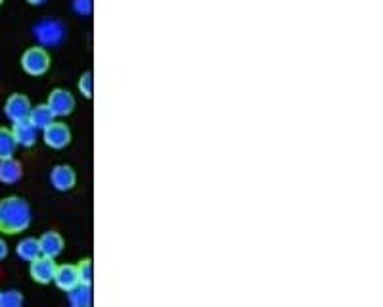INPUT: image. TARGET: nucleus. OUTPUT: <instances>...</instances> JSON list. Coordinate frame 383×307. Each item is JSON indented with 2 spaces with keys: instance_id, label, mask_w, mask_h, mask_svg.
I'll return each mask as SVG.
<instances>
[{
  "instance_id": "18",
  "label": "nucleus",
  "mask_w": 383,
  "mask_h": 307,
  "mask_svg": "<svg viewBox=\"0 0 383 307\" xmlns=\"http://www.w3.org/2000/svg\"><path fill=\"white\" fill-rule=\"evenodd\" d=\"M23 304V296L17 290H0V307H19Z\"/></svg>"
},
{
  "instance_id": "13",
  "label": "nucleus",
  "mask_w": 383,
  "mask_h": 307,
  "mask_svg": "<svg viewBox=\"0 0 383 307\" xmlns=\"http://www.w3.org/2000/svg\"><path fill=\"white\" fill-rule=\"evenodd\" d=\"M54 113L52 110L48 108V104H39V106H31V111H29V118L27 120L31 121L35 125L37 131H43L50 125L52 121H54Z\"/></svg>"
},
{
  "instance_id": "12",
  "label": "nucleus",
  "mask_w": 383,
  "mask_h": 307,
  "mask_svg": "<svg viewBox=\"0 0 383 307\" xmlns=\"http://www.w3.org/2000/svg\"><path fill=\"white\" fill-rule=\"evenodd\" d=\"M21 175H23V167H21V163L17 162L14 156L0 160V183L14 185V183L21 179Z\"/></svg>"
},
{
  "instance_id": "22",
  "label": "nucleus",
  "mask_w": 383,
  "mask_h": 307,
  "mask_svg": "<svg viewBox=\"0 0 383 307\" xmlns=\"http://www.w3.org/2000/svg\"><path fill=\"white\" fill-rule=\"evenodd\" d=\"M29 4H33V6H41V4H44L46 0H27Z\"/></svg>"
},
{
  "instance_id": "1",
  "label": "nucleus",
  "mask_w": 383,
  "mask_h": 307,
  "mask_svg": "<svg viewBox=\"0 0 383 307\" xmlns=\"http://www.w3.org/2000/svg\"><path fill=\"white\" fill-rule=\"evenodd\" d=\"M31 225V205L26 198L8 196L0 200V232L17 234Z\"/></svg>"
},
{
  "instance_id": "5",
  "label": "nucleus",
  "mask_w": 383,
  "mask_h": 307,
  "mask_svg": "<svg viewBox=\"0 0 383 307\" xmlns=\"http://www.w3.org/2000/svg\"><path fill=\"white\" fill-rule=\"evenodd\" d=\"M46 104L56 118H63V115H69L75 108V96L69 93L68 89H54Z\"/></svg>"
},
{
  "instance_id": "6",
  "label": "nucleus",
  "mask_w": 383,
  "mask_h": 307,
  "mask_svg": "<svg viewBox=\"0 0 383 307\" xmlns=\"http://www.w3.org/2000/svg\"><path fill=\"white\" fill-rule=\"evenodd\" d=\"M44 133V142L54 148V150H61L71 142V131L66 123H58V121H52L50 125L46 129H43Z\"/></svg>"
},
{
  "instance_id": "17",
  "label": "nucleus",
  "mask_w": 383,
  "mask_h": 307,
  "mask_svg": "<svg viewBox=\"0 0 383 307\" xmlns=\"http://www.w3.org/2000/svg\"><path fill=\"white\" fill-rule=\"evenodd\" d=\"M77 273H79V282H81V284L92 286V282H94L92 259H81V261L77 263Z\"/></svg>"
},
{
  "instance_id": "16",
  "label": "nucleus",
  "mask_w": 383,
  "mask_h": 307,
  "mask_svg": "<svg viewBox=\"0 0 383 307\" xmlns=\"http://www.w3.org/2000/svg\"><path fill=\"white\" fill-rule=\"evenodd\" d=\"M16 138L12 135V129L0 127V160L4 158H12L16 152Z\"/></svg>"
},
{
  "instance_id": "4",
  "label": "nucleus",
  "mask_w": 383,
  "mask_h": 307,
  "mask_svg": "<svg viewBox=\"0 0 383 307\" xmlns=\"http://www.w3.org/2000/svg\"><path fill=\"white\" fill-rule=\"evenodd\" d=\"M56 261L54 257L48 256H37L35 259H31V265H29V275L35 282L39 284H50L54 281V275H56Z\"/></svg>"
},
{
  "instance_id": "15",
  "label": "nucleus",
  "mask_w": 383,
  "mask_h": 307,
  "mask_svg": "<svg viewBox=\"0 0 383 307\" xmlns=\"http://www.w3.org/2000/svg\"><path fill=\"white\" fill-rule=\"evenodd\" d=\"M17 256L26 261H31L37 256H41V244H39V239H33V236H27V239L19 240V244L16 246Z\"/></svg>"
},
{
  "instance_id": "19",
  "label": "nucleus",
  "mask_w": 383,
  "mask_h": 307,
  "mask_svg": "<svg viewBox=\"0 0 383 307\" xmlns=\"http://www.w3.org/2000/svg\"><path fill=\"white\" fill-rule=\"evenodd\" d=\"M79 91H81L83 96H86V98H92V94H94L92 71H86V73L81 75V79H79Z\"/></svg>"
},
{
  "instance_id": "9",
  "label": "nucleus",
  "mask_w": 383,
  "mask_h": 307,
  "mask_svg": "<svg viewBox=\"0 0 383 307\" xmlns=\"http://www.w3.org/2000/svg\"><path fill=\"white\" fill-rule=\"evenodd\" d=\"M12 135L16 138L17 146H23V148H31L37 142V129L29 120L14 121Z\"/></svg>"
},
{
  "instance_id": "8",
  "label": "nucleus",
  "mask_w": 383,
  "mask_h": 307,
  "mask_svg": "<svg viewBox=\"0 0 383 307\" xmlns=\"http://www.w3.org/2000/svg\"><path fill=\"white\" fill-rule=\"evenodd\" d=\"M50 183L52 187L56 188V190H60V192H68L71 188L75 187L77 183V175L75 171L71 165H66V163H60V165H56L50 173Z\"/></svg>"
},
{
  "instance_id": "7",
  "label": "nucleus",
  "mask_w": 383,
  "mask_h": 307,
  "mask_svg": "<svg viewBox=\"0 0 383 307\" xmlns=\"http://www.w3.org/2000/svg\"><path fill=\"white\" fill-rule=\"evenodd\" d=\"M29 111H31V100L27 98L26 94H12V96H8L6 104H4V113H6V118L12 123L19 120H27Z\"/></svg>"
},
{
  "instance_id": "20",
  "label": "nucleus",
  "mask_w": 383,
  "mask_h": 307,
  "mask_svg": "<svg viewBox=\"0 0 383 307\" xmlns=\"http://www.w3.org/2000/svg\"><path fill=\"white\" fill-rule=\"evenodd\" d=\"M71 8H73V12L79 14V16H90V14H92L94 2L92 0H73Z\"/></svg>"
},
{
  "instance_id": "23",
  "label": "nucleus",
  "mask_w": 383,
  "mask_h": 307,
  "mask_svg": "<svg viewBox=\"0 0 383 307\" xmlns=\"http://www.w3.org/2000/svg\"><path fill=\"white\" fill-rule=\"evenodd\" d=\"M2 2H4V0H0V4H2Z\"/></svg>"
},
{
  "instance_id": "21",
  "label": "nucleus",
  "mask_w": 383,
  "mask_h": 307,
  "mask_svg": "<svg viewBox=\"0 0 383 307\" xmlns=\"http://www.w3.org/2000/svg\"><path fill=\"white\" fill-rule=\"evenodd\" d=\"M6 256H8V244H6V240L0 239V261Z\"/></svg>"
},
{
  "instance_id": "3",
  "label": "nucleus",
  "mask_w": 383,
  "mask_h": 307,
  "mask_svg": "<svg viewBox=\"0 0 383 307\" xmlns=\"http://www.w3.org/2000/svg\"><path fill=\"white\" fill-rule=\"evenodd\" d=\"M21 68L29 75H43L50 68V56L41 46H33V48L23 52V56H21Z\"/></svg>"
},
{
  "instance_id": "11",
  "label": "nucleus",
  "mask_w": 383,
  "mask_h": 307,
  "mask_svg": "<svg viewBox=\"0 0 383 307\" xmlns=\"http://www.w3.org/2000/svg\"><path fill=\"white\" fill-rule=\"evenodd\" d=\"M39 244H41V254L48 257H58L63 252V246H66L63 236L56 230L44 232L43 236L39 239Z\"/></svg>"
},
{
  "instance_id": "10",
  "label": "nucleus",
  "mask_w": 383,
  "mask_h": 307,
  "mask_svg": "<svg viewBox=\"0 0 383 307\" xmlns=\"http://www.w3.org/2000/svg\"><path fill=\"white\" fill-rule=\"evenodd\" d=\"M54 282L60 290L69 292L79 284V273H77V265H58L56 267V275H54Z\"/></svg>"
},
{
  "instance_id": "14",
  "label": "nucleus",
  "mask_w": 383,
  "mask_h": 307,
  "mask_svg": "<svg viewBox=\"0 0 383 307\" xmlns=\"http://www.w3.org/2000/svg\"><path fill=\"white\" fill-rule=\"evenodd\" d=\"M69 294V304L75 307H88L92 304V286L86 284H77L75 288H71Z\"/></svg>"
},
{
  "instance_id": "2",
  "label": "nucleus",
  "mask_w": 383,
  "mask_h": 307,
  "mask_svg": "<svg viewBox=\"0 0 383 307\" xmlns=\"http://www.w3.org/2000/svg\"><path fill=\"white\" fill-rule=\"evenodd\" d=\"M33 35L43 46H58L66 39V26L60 19H41L35 24Z\"/></svg>"
}]
</instances>
